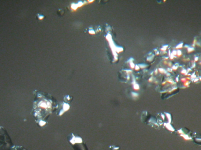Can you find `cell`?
Returning <instances> with one entry per match:
<instances>
[{
	"label": "cell",
	"mask_w": 201,
	"mask_h": 150,
	"mask_svg": "<svg viewBox=\"0 0 201 150\" xmlns=\"http://www.w3.org/2000/svg\"><path fill=\"white\" fill-rule=\"evenodd\" d=\"M11 150H27L22 146H13L11 148Z\"/></svg>",
	"instance_id": "obj_1"
},
{
	"label": "cell",
	"mask_w": 201,
	"mask_h": 150,
	"mask_svg": "<svg viewBox=\"0 0 201 150\" xmlns=\"http://www.w3.org/2000/svg\"><path fill=\"white\" fill-rule=\"evenodd\" d=\"M199 137H200L201 138H199V137L198 136H195V138L194 139V142L196 143V144H199V145H201V135Z\"/></svg>",
	"instance_id": "obj_2"
}]
</instances>
